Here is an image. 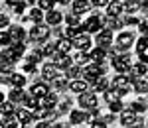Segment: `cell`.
<instances>
[{
    "instance_id": "obj_8",
    "label": "cell",
    "mask_w": 148,
    "mask_h": 128,
    "mask_svg": "<svg viewBox=\"0 0 148 128\" xmlns=\"http://www.w3.org/2000/svg\"><path fill=\"white\" fill-rule=\"evenodd\" d=\"M53 57H56V65L59 67V69H67V67H71V57L69 55H65V53H53Z\"/></svg>"
},
{
    "instance_id": "obj_39",
    "label": "cell",
    "mask_w": 148,
    "mask_h": 128,
    "mask_svg": "<svg viewBox=\"0 0 148 128\" xmlns=\"http://www.w3.org/2000/svg\"><path fill=\"white\" fill-rule=\"evenodd\" d=\"M77 61H79L81 65H87V63H89L91 59H89V57H87V55H85V53H83V51H81L79 55H77Z\"/></svg>"
},
{
    "instance_id": "obj_17",
    "label": "cell",
    "mask_w": 148,
    "mask_h": 128,
    "mask_svg": "<svg viewBox=\"0 0 148 128\" xmlns=\"http://www.w3.org/2000/svg\"><path fill=\"white\" fill-rule=\"evenodd\" d=\"M56 77H57V73H56V67L47 63L46 67H44V79H47V81H53Z\"/></svg>"
},
{
    "instance_id": "obj_58",
    "label": "cell",
    "mask_w": 148,
    "mask_h": 128,
    "mask_svg": "<svg viewBox=\"0 0 148 128\" xmlns=\"http://www.w3.org/2000/svg\"><path fill=\"white\" fill-rule=\"evenodd\" d=\"M0 128H4V124H2V122H0Z\"/></svg>"
},
{
    "instance_id": "obj_30",
    "label": "cell",
    "mask_w": 148,
    "mask_h": 128,
    "mask_svg": "<svg viewBox=\"0 0 148 128\" xmlns=\"http://www.w3.org/2000/svg\"><path fill=\"white\" fill-rule=\"evenodd\" d=\"M105 57V49L103 47H99V49H95L91 53V59H95V61H101V59Z\"/></svg>"
},
{
    "instance_id": "obj_29",
    "label": "cell",
    "mask_w": 148,
    "mask_h": 128,
    "mask_svg": "<svg viewBox=\"0 0 148 128\" xmlns=\"http://www.w3.org/2000/svg\"><path fill=\"white\" fill-rule=\"evenodd\" d=\"M10 42H12V37L8 32H0V46H8Z\"/></svg>"
},
{
    "instance_id": "obj_54",
    "label": "cell",
    "mask_w": 148,
    "mask_h": 128,
    "mask_svg": "<svg viewBox=\"0 0 148 128\" xmlns=\"http://www.w3.org/2000/svg\"><path fill=\"white\" fill-rule=\"evenodd\" d=\"M126 22H128V24H138V20H136V18H128Z\"/></svg>"
},
{
    "instance_id": "obj_11",
    "label": "cell",
    "mask_w": 148,
    "mask_h": 128,
    "mask_svg": "<svg viewBox=\"0 0 148 128\" xmlns=\"http://www.w3.org/2000/svg\"><path fill=\"white\" fill-rule=\"evenodd\" d=\"M121 122H123V126L130 128V124H134V122H136L134 112H132V110H125V112H123V116H121Z\"/></svg>"
},
{
    "instance_id": "obj_49",
    "label": "cell",
    "mask_w": 148,
    "mask_h": 128,
    "mask_svg": "<svg viewBox=\"0 0 148 128\" xmlns=\"http://www.w3.org/2000/svg\"><path fill=\"white\" fill-rule=\"evenodd\" d=\"M140 61H142V63L146 65V63H148V53H144V51H140Z\"/></svg>"
},
{
    "instance_id": "obj_42",
    "label": "cell",
    "mask_w": 148,
    "mask_h": 128,
    "mask_svg": "<svg viewBox=\"0 0 148 128\" xmlns=\"http://www.w3.org/2000/svg\"><path fill=\"white\" fill-rule=\"evenodd\" d=\"M81 71H83V69H79V67H71V69H69V77H71V79H75Z\"/></svg>"
},
{
    "instance_id": "obj_22",
    "label": "cell",
    "mask_w": 148,
    "mask_h": 128,
    "mask_svg": "<svg viewBox=\"0 0 148 128\" xmlns=\"http://www.w3.org/2000/svg\"><path fill=\"white\" fill-rule=\"evenodd\" d=\"M57 49H59L61 53H67L69 49H71V42H69V37H63V39H59V42H57Z\"/></svg>"
},
{
    "instance_id": "obj_47",
    "label": "cell",
    "mask_w": 148,
    "mask_h": 128,
    "mask_svg": "<svg viewBox=\"0 0 148 128\" xmlns=\"http://www.w3.org/2000/svg\"><path fill=\"white\" fill-rule=\"evenodd\" d=\"M6 26H8V16L0 14V28H6Z\"/></svg>"
},
{
    "instance_id": "obj_32",
    "label": "cell",
    "mask_w": 148,
    "mask_h": 128,
    "mask_svg": "<svg viewBox=\"0 0 148 128\" xmlns=\"http://www.w3.org/2000/svg\"><path fill=\"white\" fill-rule=\"evenodd\" d=\"M119 97H121V95L116 93V89H114V91H107V93H105V99H107L109 103H113V101H116Z\"/></svg>"
},
{
    "instance_id": "obj_15",
    "label": "cell",
    "mask_w": 148,
    "mask_h": 128,
    "mask_svg": "<svg viewBox=\"0 0 148 128\" xmlns=\"http://www.w3.org/2000/svg\"><path fill=\"white\" fill-rule=\"evenodd\" d=\"M61 18H63V14H59L56 10H49V14H47V22L51 24V26H57V24L61 22Z\"/></svg>"
},
{
    "instance_id": "obj_33",
    "label": "cell",
    "mask_w": 148,
    "mask_h": 128,
    "mask_svg": "<svg viewBox=\"0 0 148 128\" xmlns=\"http://www.w3.org/2000/svg\"><path fill=\"white\" fill-rule=\"evenodd\" d=\"M56 0H40V10H51Z\"/></svg>"
},
{
    "instance_id": "obj_16",
    "label": "cell",
    "mask_w": 148,
    "mask_h": 128,
    "mask_svg": "<svg viewBox=\"0 0 148 128\" xmlns=\"http://www.w3.org/2000/svg\"><path fill=\"white\" fill-rule=\"evenodd\" d=\"M130 73L134 75V77H140V75H146V65L144 63H138V65H130Z\"/></svg>"
},
{
    "instance_id": "obj_19",
    "label": "cell",
    "mask_w": 148,
    "mask_h": 128,
    "mask_svg": "<svg viewBox=\"0 0 148 128\" xmlns=\"http://www.w3.org/2000/svg\"><path fill=\"white\" fill-rule=\"evenodd\" d=\"M8 34H10V37H12V39H16V42H22L24 35H26V34H24V30H22V28H18V26H14Z\"/></svg>"
},
{
    "instance_id": "obj_51",
    "label": "cell",
    "mask_w": 148,
    "mask_h": 128,
    "mask_svg": "<svg viewBox=\"0 0 148 128\" xmlns=\"http://www.w3.org/2000/svg\"><path fill=\"white\" fill-rule=\"evenodd\" d=\"M93 2H95L97 6H107V4H109V0H93Z\"/></svg>"
},
{
    "instance_id": "obj_18",
    "label": "cell",
    "mask_w": 148,
    "mask_h": 128,
    "mask_svg": "<svg viewBox=\"0 0 148 128\" xmlns=\"http://www.w3.org/2000/svg\"><path fill=\"white\" fill-rule=\"evenodd\" d=\"M18 59V55L12 51V47H6L4 51H2V61H8V63H14Z\"/></svg>"
},
{
    "instance_id": "obj_21",
    "label": "cell",
    "mask_w": 148,
    "mask_h": 128,
    "mask_svg": "<svg viewBox=\"0 0 148 128\" xmlns=\"http://www.w3.org/2000/svg\"><path fill=\"white\" fill-rule=\"evenodd\" d=\"M87 89V81H73L71 83V91L73 93H85Z\"/></svg>"
},
{
    "instance_id": "obj_14",
    "label": "cell",
    "mask_w": 148,
    "mask_h": 128,
    "mask_svg": "<svg viewBox=\"0 0 148 128\" xmlns=\"http://www.w3.org/2000/svg\"><path fill=\"white\" fill-rule=\"evenodd\" d=\"M73 8H75V14H81V12H89V8H91V4H89L87 0H75Z\"/></svg>"
},
{
    "instance_id": "obj_7",
    "label": "cell",
    "mask_w": 148,
    "mask_h": 128,
    "mask_svg": "<svg viewBox=\"0 0 148 128\" xmlns=\"http://www.w3.org/2000/svg\"><path fill=\"white\" fill-rule=\"evenodd\" d=\"M113 65H114V69L119 71V73H126V71L130 69V63H128V57H114L113 59Z\"/></svg>"
},
{
    "instance_id": "obj_57",
    "label": "cell",
    "mask_w": 148,
    "mask_h": 128,
    "mask_svg": "<svg viewBox=\"0 0 148 128\" xmlns=\"http://www.w3.org/2000/svg\"><path fill=\"white\" fill-rule=\"evenodd\" d=\"M2 81H4V77H2V75H0V83H2Z\"/></svg>"
},
{
    "instance_id": "obj_27",
    "label": "cell",
    "mask_w": 148,
    "mask_h": 128,
    "mask_svg": "<svg viewBox=\"0 0 148 128\" xmlns=\"http://www.w3.org/2000/svg\"><path fill=\"white\" fill-rule=\"evenodd\" d=\"M125 8H126L128 12H136L138 8H140V4H138V0H126Z\"/></svg>"
},
{
    "instance_id": "obj_50",
    "label": "cell",
    "mask_w": 148,
    "mask_h": 128,
    "mask_svg": "<svg viewBox=\"0 0 148 128\" xmlns=\"http://www.w3.org/2000/svg\"><path fill=\"white\" fill-rule=\"evenodd\" d=\"M140 32L144 35H148V24H140Z\"/></svg>"
},
{
    "instance_id": "obj_35",
    "label": "cell",
    "mask_w": 148,
    "mask_h": 128,
    "mask_svg": "<svg viewBox=\"0 0 148 128\" xmlns=\"http://www.w3.org/2000/svg\"><path fill=\"white\" fill-rule=\"evenodd\" d=\"M95 87H97L99 91H107L109 83H107V79H97V81H95Z\"/></svg>"
},
{
    "instance_id": "obj_20",
    "label": "cell",
    "mask_w": 148,
    "mask_h": 128,
    "mask_svg": "<svg viewBox=\"0 0 148 128\" xmlns=\"http://www.w3.org/2000/svg\"><path fill=\"white\" fill-rule=\"evenodd\" d=\"M134 89H136V93L144 95V93H148V83L144 79H134Z\"/></svg>"
},
{
    "instance_id": "obj_31",
    "label": "cell",
    "mask_w": 148,
    "mask_h": 128,
    "mask_svg": "<svg viewBox=\"0 0 148 128\" xmlns=\"http://www.w3.org/2000/svg\"><path fill=\"white\" fill-rule=\"evenodd\" d=\"M12 51H14V53H16L18 57H20V55L24 53V44H22V42H16V44L12 46Z\"/></svg>"
},
{
    "instance_id": "obj_41",
    "label": "cell",
    "mask_w": 148,
    "mask_h": 128,
    "mask_svg": "<svg viewBox=\"0 0 148 128\" xmlns=\"http://www.w3.org/2000/svg\"><path fill=\"white\" fill-rule=\"evenodd\" d=\"M63 79H65V77H59V75H57L56 79H53V83H56V87H57V89L65 87V81H63Z\"/></svg>"
},
{
    "instance_id": "obj_52",
    "label": "cell",
    "mask_w": 148,
    "mask_h": 128,
    "mask_svg": "<svg viewBox=\"0 0 148 128\" xmlns=\"http://www.w3.org/2000/svg\"><path fill=\"white\" fill-rule=\"evenodd\" d=\"M38 128H51V126H49L47 122H40V124H38Z\"/></svg>"
},
{
    "instance_id": "obj_40",
    "label": "cell",
    "mask_w": 148,
    "mask_h": 128,
    "mask_svg": "<svg viewBox=\"0 0 148 128\" xmlns=\"http://www.w3.org/2000/svg\"><path fill=\"white\" fill-rule=\"evenodd\" d=\"M42 55H44L42 51H34V53L30 55V63H36V61H40V59H42Z\"/></svg>"
},
{
    "instance_id": "obj_36",
    "label": "cell",
    "mask_w": 148,
    "mask_h": 128,
    "mask_svg": "<svg viewBox=\"0 0 148 128\" xmlns=\"http://www.w3.org/2000/svg\"><path fill=\"white\" fill-rule=\"evenodd\" d=\"M132 110H134V112H144V110H146V105H144L142 101H138V103L132 105Z\"/></svg>"
},
{
    "instance_id": "obj_12",
    "label": "cell",
    "mask_w": 148,
    "mask_h": 128,
    "mask_svg": "<svg viewBox=\"0 0 148 128\" xmlns=\"http://www.w3.org/2000/svg\"><path fill=\"white\" fill-rule=\"evenodd\" d=\"M107 12H109V16H119L121 12H123V6L119 4V0H114V2H111V4H107Z\"/></svg>"
},
{
    "instance_id": "obj_5",
    "label": "cell",
    "mask_w": 148,
    "mask_h": 128,
    "mask_svg": "<svg viewBox=\"0 0 148 128\" xmlns=\"http://www.w3.org/2000/svg\"><path fill=\"white\" fill-rule=\"evenodd\" d=\"M32 39L34 42H44L47 39V35H49V30H47L46 26H34V30H32Z\"/></svg>"
},
{
    "instance_id": "obj_1",
    "label": "cell",
    "mask_w": 148,
    "mask_h": 128,
    "mask_svg": "<svg viewBox=\"0 0 148 128\" xmlns=\"http://www.w3.org/2000/svg\"><path fill=\"white\" fill-rule=\"evenodd\" d=\"M130 87H132V83H130V79L125 77V75H119V77L114 79V89H116L119 95H126L130 91Z\"/></svg>"
},
{
    "instance_id": "obj_45",
    "label": "cell",
    "mask_w": 148,
    "mask_h": 128,
    "mask_svg": "<svg viewBox=\"0 0 148 128\" xmlns=\"http://www.w3.org/2000/svg\"><path fill=\"white\" fill-rule=\"evenodd\" d=\"M42 53H44V55H53V53H56V47L53 46H46V49H44Z\"/></svg>"
},
{
    "instance_id": "obj_34",
    "label": "cell",
    "mask_w": 148,
    "mask_h": 128,
    "mask_svg": "<svg viewBox=\"0 0 148 128\" xmlns=\"http://www.w3.org/2000/svg\"><path fill=\"white\" fill-rule=\"evenodd\" d=\"M30 18H32V20L38 24L40 20H42V10H40V8H34V10L30 12Z\"/></svg>"
},
{
    "instance_id": "obj_37",
    "label": "cell",
    "mask_w": 148,
    "mask_h": 128,
    "mask_svg": "<svg viewBox=\"0 0 148 128\" xmlns=\"http://www.w3.org/2000/svg\"><path fill=\"white\" fill-rule=\"evenodd\" d=\"M12 69V63H8V61H0V73H10Z\"/></svg>"
},
{
    "instance_id": "obj_59",
    "label": "cell",
    "mask_w": 148,
    "mask_h": 128,
    "mask_svg": "<svg viewBox=\"0 0 148 128\" xmlns=\"http://www.w3.org/2000/svg\"><path fill=\"white\" fill-rule=\"evenodd\" d=\"M136 128H140V126H136Z\"/></svg>"
},
{
    "instance_id": "obj_56",
    "label": "cell",
    "mask_w": 148,
    "mask_h": 128,
    "mask_svg": "<svg viewBox=\"0 0 148 128\" xmlns=\"http://www.w3.org/2000/svg\"><path fill=\"white\" fill-rule=\"evenodd\" d=\"M2 103H4V95L0 93V105H2Z\"/></svg>"
},
{
    "instance_id": "obj_28",
    "label": "cell",
    "mask_w": 148,
    "mask_h": 128,
    "mask_svg": "<svg viewBox=\"0 0 148 128\" xmlns=\"http://www.w3.org/2000/svg\"><path fill=\"white\" fill-rule=\"evenodd\" d=\"M136 49H138V51H146V49H148V37H146V35L138 39V44H136Z\"/></svg>"
},
{
    "instance_id": "obj_9",
    "label": "cell",
    "mask_w": 148,
    "mask_h": 128,
    "mask_svg": "<svg viewBox=\"0 0 148 128\" xmlns=\"http://www.w3.org/2000/svg\"><path fill=\"white\" fill-rule=\"evenodd\" d=\"M73 46L85 53V51L89 49V46H91V39H89L87 35H77V37H75V42H73Z\"/></svg>"
},
{
    "instance_id": "obj_2",
    "label": "cell",
    "mask_w": 148,
    "mask_h": 128,
    "mask_svg": "<svg viewBox=\"0 0 148 128\" xmlns=\"http://www.w3.org/2000/svg\"><path fill=\"white\" fill-rule=\"evenodd\" d=\"M132 42H134L132 32H123V34L119 35V39H116V46H119V49H128V47L132 46Z\"/></svg>"
},
{
    "instance_id": "obj_24",
    "label": "cell",
    "mask_w": 148,
    "mask_h": 128,
    "mask_svg": "<svg viewBox=\"0 0 148 128\" xmlns=\"http://www.w3.org/2000/svg\"><path fill=\"white\" fill-rule=\"evenodd\" d=\"M24 97H26V93H24L22 89H14L10 93V101L12 103H16V101H24Z\"/></svg>"
},
{
    "instance_id": "obj_10",
    "label": "cell",
    "mask_w": 148,
    "mask_h": 128,
    "mask_svg": "<svg viewBox=\"0 0 148 128\" xmlns=\"http://www.w3.org/2000/svg\"><path fill=\"white\" fill-rule=\"evenodd\" d=\"M32 95H34L36 99L46 97L47 95V85L46 83H34V85H32Z\"/></svg>"
},
{
    "instance_id": "obj_48",
    "label": "cell",
    "mask_w": 148,
    "mask_h": 128,
    "mask_svg": "<svg viewBox=\"0 0 148 128\" xmlns=\"http://www.w3.org/2000/svg\"><path fill=\"white\" fill-rule=\"evenodd\" d=\"M14 10L18 12V14H22V12H24V4H22V2H20V4H14Z\"/></svg>"
},
{
    "instance_id": "obj_6",
    "label": "cell",
    "mask_w": 148,
    "mask_h": 128,
    "mask_svg": "<svg viewBox=\"0 0 148 128\" xmlns=\"http://www.w3.org/2000/svg\"><path fill=\"white\" fill-rule=\"evenodd\" d=\"M111 42H113V34H111V30H99V34H97V44H99V47L105 49Z\"/></svg>"
},
{
    "instance_id": "obj_3",
    "label": "cell",
    "mask_w": 148,
    "mask_h": 128,
    "mask_svg": "<svg viewBox=\"0 0 148 128\" xmlns=\"http://www.w3.org/2000/svg\"><path fill=\"white\" fill-rule=\"evenodd\" d=\"M101 24H103V20L99 18V16H91L81 28H83L85 32H99V30H101Z\"/></svg>"
},
{
    "instance_id": "obj_26",
    "label": "cell",
    "mask_w": 148,
    "mask_h": 128,
    "mask_svg": "<svg viewBox=\"0 0 148 128\" xmlns=\"http://www.w3.org/2000/svg\"><path fill=\"white\" fill-rule=\"evenodd\" d=\"M16 116L20 118L22 122H32V114H30V112H28L26 108H20V110L16 112Z\"/></svg>"
},
{
    "instance_id": "obj_55",
    "label": "cell",
    "mask_w": 148,
    "mask_h": 128,
    "mask_svg": "<svg viewBox=\"0 0 148 128\" xmlns=\"http://www.w3.org/2000/svg\"><path fill=\"white\" fill-rule=\"evenodd\" d=\"M57 2H59V4H67L69 0H57Z\"/></svg>"
},
{
    "instance_id": "obj_44",
    "label": "cell",
    "mask_w": 148,
    "mask_h": 128,
    "mask_svg": "<svg viewBox=\"0 0 148 128\" xmlns=\"http://www.w3.org/2000/svg\"><path fill=\"white\" fill-rule=\"evenodd\" d=\"M121 108H123V105H121V101H119V99H116V101H113V103H111V110H121Z\"/></svg>"
},
{
    "instance_id": "obj_25",
    "label": "cell",
    "mask_w": 148,
    "mask_h": 128,
    "mask_svg": "<svg viewBox=\"0 0 148 128\" xmlns=\"http://www.w3.org/2000/svg\"><path fill=\"white\" fill-rule=\"evenodd\" d=\"M0 112H2V116H10L12 112H14V105H12V103H2Z\"/></svg>"
},
{
    "instance_id": "obj_38",
    "label": "cell",
    "mask_w": 148,
    "mask_h": 128,
    "mask_svg": "<svg viewBox=\"0 0 148 128\" xmlns=\"http://www.w3.org/2000/svg\"><path fill=\"white\" fill-rule=\"evenodd\" d=\"M67 24H69V26H79V16H77V14L67 16Z\"/></svg>"
},
{
    "instance_id": "obj_13",
    "label": "cell",
    "mask_w": 148,
    "mask_h": 128,
    "mask_svg": "<svg viewBox=\"0 0 148 128\" xmlns=\"http://www.w3.org/2000/svg\"><path fill=\"white\" fill-rule=\"evenodd\" d=\"M10 83L16 87V89H22L24 85H26V77H24V75H18V73H12L10 75Z\"/></svg>"
},
{
    "instance_id": "obj_43",
    "label": "cell",
    "mask_w": 148,
    "mask_h": 128,
    "mask_svg": "<svg viewBox=\"0 0 148 128\" xmlns=\"http://www.w3.org/2000/svg\"><path fill=\"white\" fill-rule=\"evenodd\" d=\"M18 124H16V120L14 118H6V122H4V128H16Z\"/></svg>"
},
{
    "instance_id": "obj_23",
    "label": "cell",
    "mask_w": 148,
    "mask_h": 128,
    "mask_svg": "<svg viewBox=\"0 0 148 128\" xmlns=\"http://www.w3.org/2000/svg\"><path fill=\"white\" fill-rule=\"evenodd\" d=\"M69 118H71V122H73V124H79V122L85 120V112H83V110H73Z\"/></svg>"
},
{
    "instance_id": "obj_53",
    "label": "cell",
    "mask_w": 148,
    "mask_h": 128,
    "mask_svg": "<svg viewBox=\"0 0 148 128\" xmlns=\"http://www.w3.org/2000/svg\"><path fill=\"white\" fill-rule=\"evenodd\" d=\"M93 128H107V126H105V124H101V122H95V124H93Z\"/></svg>"
},
{
    "instance_id": "obj_46",
    "label": "cell",
    "mask_w": 148,
    "mask_h": 128,
    "mask_svg": "<svg viewBox=\"0 0 148 128\" xmlns=\"http://www.w3.org/2000/svg\"><path fill=\"white\" fill-rule=\"evenodd\" d=\"M24 71H26V73H34L36 65H34V63H26V65H24Z\"/></svg>"
},
{
    "instance_id": "obj_4",
    "label": "cell",
    "mask_w": 148,
    "mask_h": 128,
    "mask_svg": "<svg viewBox=\"0 0 148 128\" xmlns=\"http://www.w3.org/2000/svg\"><path fill=\"white\" fill-rule=\"evenodd\" d=\"M79 105L83 106V108H95V106H97V95L83 93L79 97Z\"/></svg>"
}]
</instances>
